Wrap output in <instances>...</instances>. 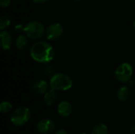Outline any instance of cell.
I'll return each mask as SVG.
<instances>
[{
    "instance_id": "obj_1",
    "label": "cell",
    "mask_w": 135,
    "mask_h": 134,
    "mask_svg": "<svg viewBox=\"0 0 135 134\" xmlns=\"http://www.w3.org/2000/svg\"><path fill=\"white\" fill-rule=\"evenodd\" d=\"M30 56L37 62H49L52 61L55 57V50L49 43L43 40L38 41L32 46Z\"/></svg>"
},
{
    "instance_id": "obj_2",
    "label": "cell",
    "mask_w": 135,
    "mask_h": 134,
    "mask_svg": "<svg viewBox=\"0 0 135 134\" xmlns=\"http://www.w3.org/2000/svg\"><path fill=\"white\" fill-rule=\"evenodd\" d=\"M50 87L55 91H67L73 86L72 78L65 73H58L50 79Z\"/></svg>"
},
{
    "instance_id": "obj_3",
    "label": "cell",
    "mask_w": 135,
    "mask_h": 134,
    "mask_svg": "<svg viewBox=\"0 0 135 134\" xmlns=\"http://www.w3.org/2000/svg\"><path fill=\"white\" fill-rule=\"evenodd\" d=\"M24 32L25 33V36L28 38L36 39L41 38L44 32V24L37 21H29L23 28Z\"/></svg>"
},
{
    "instance_id": "obj_4",
    "label": "cell",
    "mask_w": 135,
    "mask_h": 134,
    "mask_svg": "<svg viewBox=\"0 0 135 134\" xmlns=\"http://www.w3.org/2000/svg\"><path fill=\"white\" fill-rule=\"evenodd\" d=\"M31 117V111L26 107H21L14 110L11 115L10 121L16 126H21L26 124Z\"/></svg>"
},
{
    "instance_id": "obj_5",
    "label": "cell",
    "mask_w": 135,
    "mask_h": 134,
    "mask_svg": "<svg viewBox=\"0 0 135 134\" xmlns=\"http://www.w3.org/2000/svg\"><path fill=\"white\" fill-rule=\"evenodd\" d=\"M133 75V67L128 62H123L115 70V76L118 81L121 83L128 82Z\"/></svg>"
},
{
    "instance_id": "obj_6",
    "label": "cell",
    "mask_w": 135,
    "mask_h": 134,
    "mask_svg": "<svg viewBox=\"0 0 135 134\" xmlns=\"http://www.w3.org/2000/svg\"><path fill=\"white\" fill-rule=\"evenodd\" d=\"M63 32L64 29L61 24L53 23L50 24L45 30V36L48 40L55 41L62 36Z\"/></svg>"
},
{
    "instance_id": "obj_7",
    "label": "cell",
    "mask_w": 135,
    "mask_h": 134,
    "mask_svg": "<svg viewBox=\"0 0 135 134\" xmlns=\"http://www.w3.org/2000/svg\"><path fill=\"white\" fill-rule=\"evenodd\" d=\"M55 122L49 118H44L40 120L36 126L37 130L42 134H49L55 130Z\"/></svg>"
},
{
    "instance_id": "obj_8",
    "label": "cell",
    "mask_w": 135,
    "mask_h": 134,
    "mask_svg": "<svg viewBox=\"0 0 135 134\" xmlns=\"http://www.w3.org/2000/svg\"><path fill=\"white\" fill-rule=\"evenodd\" d=\"M57 111L61 117L66 118L71 115V113L73 111V107H72V105L70 102L62 101L58 105Z\"/></svg>"
},
{
    "instance_id": "obj_9",
    "label": "cell",
    "mask_w": 135,
    "mask_h": 134,
    "mask_svg": "<svg viewBox=\"0 0 135 134\" xmlns=\"http://www.w3.org/2000/svg\"><path fill=\"white\" fill-rule=\"evenodd\" d=\"M1 47L2 50L6 51L11 47L12 45V35L7 31H2L0 34Z\"/></svg>"
},
{
    "instance_id": "obj_10",
    "label": "cell",
    "mask_w": 135,
    "mask_h": 134,
    "mask_svg": "<svg viewBox=\"0 0 135 134\" xmlns=\"http://www.w3.org/2000/svg\"><path fill=\"white\" fill-rule=\"evenodd\" d=\"M49 85L47 81L44 80H38L32 85V90L37 94H45L49 90Z\"/></svg>"
},
{
    "instance_id": "obj_11",
    "label": "cell",
    "mask_w": 135,
    "mask_h": 134,
    "mask_svg": "<svg viewBox=\"0 0 135 134\" xmlns=\"http://www.w3.org/2000/svg\"><path fill=\"white\" fill-rule=\"evenodd\" d=\"M55 92H56L55 90L51 88L44 94V101L47 106H51L55 103L56 98H57V95H56Z\"/></svg>"
},
{
    "instance_id": "obj_12",
    "label": "cell",
    "mask_w": 135,
    "mask_h": 134,
    "mask_svg": "<svg viewBox=\"0 0 135 134\" xmlns=\"http://www.w3.org/2000/svg\"><path fill=\"white\" fill-rule=\"evenodd\" d=\"M129 96H130V91L127 87L123 86L119 88L117 92V98L119 101L124 102L128 100Z\"/></svg>"
},
{
    "instance_id": "obj_13",
    "label": "cell",
    "mask_w": 135,
    "mask_h": 134,
    "mask_svg": "<svg viewBox=\"0 0 135 134\" xmlns=\"http://www.w3.org/2000/svg\"><path fill=\"white\" fill-rule=\"evenodd\" d=\"M27 45H28V39L26 36L23 35H20L17 37L15 40V46L17 49L23 50L27 47Z\"/></svg>"
},
{
    "instance_id": "obj_14",
    "label": "cell",
    "mask_w": 135,
    "mask_h": 134,
    "mask_svg": "<svg viewBox=\"0 0 135 134\" xmlns=\"http://www.w3.org/2000/svg\"><path fill=\"white\" fill-rule=\"evenodd\" d=\"M91 134H108V128L104 123L98 124L93 129Z\"/></svg>"
},
{
    "instance_id": "obj_15",
    "label": "cell",
    "mask_w": 135,
    "mask_h": 134,
    "mask_svg": "<svg viewBox=\"0 0 135 134\" xmlns=\"http://www.w3.org/2000/svg\"><path fill=\"white\" fill-rule=\"evenodd\" d=\"M10 24V20L6 16H2L0 17V29L4 31L6 28H8Z\"/></svg>"
},
{
    "instance_id": "obj_16",
    "label": "cell",
    "mask_w": 135,
    "mask_h": 134,
    "mask_svg": "<svg viewBox=\"0 0 135 134\" xmlns=\"http://www.w3.org/2000/svg\"><path fill=\"white\" fill-rule=\"evenodd\" d=\"M12 109V104L8 101H4L0 104V111L3 114L9 112Z\"/></svg>"
},
{
    "instance_id": "obj_17",
    "label": "cell",
    "mask_w": 135,
    "mask_h": 134,
    "mask_svg": "<svg viewBox=\"0 0 135 134\" xmlns=\"http://www.w3.org/2000/svg\"><path fill=\"white\" fill-rule=\"evenodd\" d=\"M11 3V0H0V6L2 8L8 7Z\"/></svg>"
},
{
    "instance_id": "obj_18",
    "label": "cell",
    "mask_w": 135,
    "mask_h": 134,
    "mask_svg": "<svg viewBox=\"0 0 135 134\" xmlns=\"http://www.w3.org/2000/svg\"><path fill=\"white\" fill-rule=\"evenodd\" d=\"M55 134H68V133L65 130H59L57 132H55Z\"/></svg>"
},
{
    "instance_id": "obj_19",
    "label": "cell",
    "mask_w": 135,
    "mask_h": 134,
    "mask_svg": "<svg viewBox=\"0 0 135 134\" xmlns=\"http://www.w3.org/2000/svg\"><path fill=\"white\" fill-rule=\"evenodd\" d=\"M35 3H37V4H42V3H44L46 2H47L48 0H32Z\"/></svg>"
},
{
    "instance_id": "obj_20",
    "label": "cell",
    "mask_w": 135,
    "mask_h": 134,
    "mask_svg": "<svg viewBox=\"0 0 135 134\" xmlns=\"http://www.w3.org/2000/svg\"><path fill=\"white\" fill-rule=\"evenodd\" d=\"M131 134H135V124L131 128Z\"/></svg>"
},
{
    "instance_id": "obj_21",
    "label": "cell",
    "mask_w": 135,
    "mask_h": 134,
    "mask_svg": "<svg viewBox=\"0 0 135 134\" xmlns=\"http://www.w3.org/2000/svg\"><path fill=\"white\" fill-rule=\"evenodd\" d=\"M133 27H134V29L135 30V21L134 22V24H133Z\"/></svg>"
},
{
    "instance_id": "obj_22",
    "label": "cell",
    "mask_w": 135,
    "mask_h": 134,
    "mask_svg": "<svg viewBox=\"0 0 135 134\" xmlns=\"http://www.w3.org/2000/svg\"><path fill=\"white\" fill-rule=\"evenodd\" d=\"M80 134H86V133H80Z\"/></svg>"
},
{
    "instance_id": "obj_23",
    "label": "cell",
    "mask_w": 135,
    "mask_h": 134,
    "mask_svg": "<svg viewBox=\"0 0 135 134\" xmlns=\"http://www.w3.org/2000/svg\"><path fill=\"white\" fill-rule=\"evenodd\" d=\"M74 1H79V0H74Z\"/></svg>"
}]
</instances>
